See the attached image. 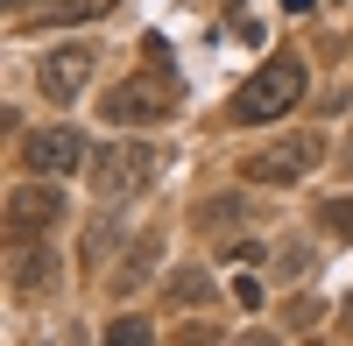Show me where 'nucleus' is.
<instances>
[{"label":"nucleus","instance_id":"obj_9","mask_svg":"<svg viewBox=\"0 0 353 346\" xmlns=\"http://www.w3.org/2000/svg\"><path fill=\"white\" fill-rule=\"evenodd\" d=\"M156 254H163V234H141L134 247H128V269L113 276L121 290H134V283H149V269H156Z\"/></svg>","mask_w":353,"mask_h":346},{"label":"nucleus","instance_id":"obj_12","mask_svg":"<svg viewBox=\"0 0 353 346\" xmlns=\"http://www.w3.org/2000/svg\"><path fill=\"white\" fill-rule=\"evenodd\" d=\"M205 290H212V276H205V269H176V276H170V297H176V304H198Z\"/></svg>","mask_w":353,"mask_h":346},{"label":"nucleus","instance_id":"obj_7","mask_svg":"<svg viewBox=\"0 0 353 346\" xmlns=\"http://www.w3.org/2000/svg\"><path fill=\"white\" fill-rule=\"evenodd\" d=\"M36 85H43L50 99H78L85 85H92V50H85V43L50 50V57H43V71H36Z\"/></svg>","mask_w":353,"mask_h":346},{"label":"nucleus","instance_id":"obj_13","mask_svg":"<svg viewBox=\"0 0 353 346\" xmlns=\"http://www.w3.org/2000/svg\"><path fill=\"white\" fill-rule=\"evenodd\" d=\"M106 339H121V346H149V325H141V318H113Z\"/></svg>","mask_w":353,"mask_h":346},{"label":"nucleus","instance_id":"obj_6","mask_svg":"<svg viewBox=\"0 0 353 346\" xmlns=\"http://www.w3.org/2000/svg\"><path fill=\"white\" fill-rule=\"evenodd\" d=\"M21 163L36 170V177H71V170L85 163V134L78 128H43V134H28Z\"/></svg>","mask_w":353,"mask_h":346},{"label":"nucleus","instance_id":"obj_4","mask_svg":"<svg viewBox=\"0 0 353 346\" xmlns=\"http://www.w3.org/2000/svg\"><path fill=\"white\" fill-rule=\"evenodd\" d=\"M176 99L163 92V85H149V78H128V85H113V92H99V113L113 128H149V121H163Z\"/></svg>","mask_w":353,"mask_h":346},{"label":"nucleus","instance_id":"obj_2","mask_svg":"<svg viewBox=\"0 0 353 346\" xmlns=\"http://www.w3.org/2000/svg\"><path fill=\"white\" fill-rule=\"evenodd\" d=\"M297 99H304V57L276 50L269 64H261V71L241 85V99H233V121H241V128H261V121H276V113H290Z\"/></svg>","mask_w":353,"mask_h":346},{"label":"nucleus","instance_id":"obj_1","mask_svg":"<svg viewBox=\"0 0 353 346\" xmlns=\"http://www.w3.org/2000/svg\"><path fill=\"white\" fill-rule=\"evenodd\" d=\"M156 177H163V149H149V141H113V149L92 156V191H99L106 212L134 205V198L149 191Z\"/></svg>","mask_w":353,"mask_h":346},{"label":"nucleus","instance_id":"obj_3","mask_svg":"<svg viewBox=\"0 0 353 346\" xmlns=\"http://www.w3.org/2000/svg\"><path fill=\"white\" fill-rule=\"evenodd\" d=\"M311 163H318V134H283L276 149H254L241 163V177L248 184H297Z\"/></svg>","mask_w":353,"mask_h":346},{"label":"nucleus","instance_id":"obj_5","mask_svg":"<svg viewBox=\"0 0 353 346\" xmlns=\"http://www.w3.org/2000/svg\"><path fill=\"white\" fill-rule=\"evenodd\" d=\"M57 219H64V191H57V184H21V191L8 198V241H14V247L36 241V234H50Z\"/></svg>","mask_w":353,"mask_h":346},{"label":"nucleus","instance_id":"obj_11","mask_svg":"<svg viewBox=\"0 0 353 346\" xmlns=\"http://www.w3.org/2000/svg\"><path fill=\"white\" fill-rule=\"evenodd\" d=\"M318 234L353 241V198H325V205H318Z\"/></svg>","mask_w":353,"mask_h":346},{"label":"nucleus","instance_id":"obj_8","mask_svg":"<svg viewBox=\"0 0 353 346\" xmlns=\"http://www.w3.org/2000/svg\"><path fill=\"white\" fill-rule=\"evenodd\" d=\"M8 283H14V297H36V290H50V283H57V247H28V241H21V254H14Z\"/></svg>","mask_w":353,"mask_h":346},{"label":"nucleus","instance_id":"obj_10","mask_svg":"<svg viewBox=\"0 0 353 346\" xmlns=\"http://www.w3.org/2000/svg\"><path fill=\"white\" fill-rule=\"evenodd\" d=\"M113 0H50V14H43V28H78V21H92V14H106Z\"/></svg>","mask_w":353,"mask_h":346}]
</instances>
